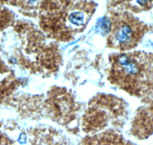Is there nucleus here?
Wrapping results in <instances>:
<instances>
[{"label": "nucleus", "instance_id": "f03ea898", "mask_svg": "<svg viewBox=\"0 0 153 145\" xmlns=\"http://www.w3.org/2000/svg\"><path fill=\"white\" fill-rule=\"evenodd\" d=\"M83 15L80 12H75L71 15L70 20L74 24H80L83 23Z\"/></svg>", "mask_w": 153, "mask_h": 145}, {"label": "nucleus", "instance_id": "f257e3e1", "mask_svg": "<svg viewBox=\"0 0 153 145\" xmlns=\"http://www.w3.org/2000/svg\"><path fill=\"white\" fill-rule=\"evenodd\" d=\"M135 38H134V33L131 26L125 24L120 26L118 30L116 31L113 40L120 46L124 47L134 41Z\"/></svg>", "mask_w": 153, "mask_h": 145}, {"label": "nucleus", "instance_id": "7ed1b4c3", "mask_svg": "<svg viewBox=\"0 0 153 145\" xmlns=\"http://www.w3.org/2000/svg\"><path fill=\"white\" fill-rule=\"evenodd\" d=\"M150 1H151V0H136V2L140 5H146V4H148Z\"/></svg>", "mask_w": 153, "mask_h": 145}]
</instances>
